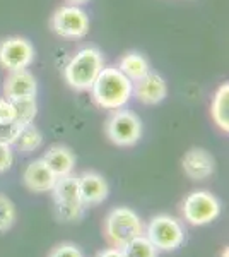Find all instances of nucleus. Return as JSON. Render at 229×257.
I'll list each match as a JSON object with an SVG mask.
<instances>
[{"instance_id": "f257e3e1", "label": "nucleus", "mask_w": 229, "mask_h": 257, "mask_svg": "<svg viewBox=\"0 0 229 257\" xmlns=\"http://www.w3.org/2000/svg\"><path fill=\"white\" fill-rule=\"evenodd\" d=\"M91 91L101 108L120 110L132 96V81L116 67H103Z\"/></svg>"}, {"instance_id": "f03ea898", "label": "nucleus", "mask_w": 229, "mask_h": 257, "mask_svg": "<svg viewBox=\"0 0 229 257\" xmlns=\"http://www.w3.org/2000/svg\"><path fill=\"white\" fill-rule=\"evenodd\" d=\"M103 57L98 48H82L70 59L64 70L65 81L70 88L86 91L91 89L94 81L98 79L99 72L103 70Z\"/></svg>"}, {"instance_id": "7ed1b4c3", "label": "nucleus", "mask_w": 229, "mask_h": 257, "mask_svg": "<svg viewBox=\"0 0 229 257\" xmlns=\"http://www.w3.org/2000/svg\"><path fill=\"white\" fill-rule=\"evenodd\" d=\"M144 233V226L135 211L115 208L105 219V237L111 247L123 248L130 240Z\"/></svg>"}, {"instance_id": "20e7f679", "label": "nucleus", "mask_w": 229, "mask_h": 257, "mask_svg": "<svg viewBox=\"0 0 229 257\" xmlns=\"http://www.w3.org/2000/svg\"><path fill=\"white\" fill-rule=\"evenodd\" d=\"M53 199H55L57 216L62 221H77L84 214V208L79 194V180L76 175L69 173L65 177L57 178L52 189Z\"/></svg>"}, {"instance_id": "39448f33", "label": "nucleus", "mask_w": 229, "mask_h": 257, "mask_svg": "<svg viewBox=\"0 0 229 257\" xmlns=\"http://www.w3.org/2000/svg\"><path fill=\"white\" fill-rule=\"evenodd\" d=\"M157 250H174L185 240V230L176 218L169 214H157L147 225V235Z\"/></svg>"}, {"instance_id": "423d86ee", "label": "nucleus", "mask_w": 229, "mask_h": 257, "mask_svg": "<svg viewBox=\"0 0 229 257\" xmlns=\"http://www.w3.org/2000/svg\"><path fill=\"white\" fill-rule=\"evenodd\" d=\"M220 213L217 197L207 190H193L183 201V216L195 226H202L214 221Z\"/></svg>"}, {"instance_id": "0eeeda50", "label": "nucleus", "mask_w": 229, "mask_h": 257, "mask_svg": "<svg viewBox=\"0 0 229 257\" xmlns=\"http://www.w3.org/2000/svg\"><path fill=\"white\" fill-rule=\"evenodd\" d=\"M106 134L116 146H132L140 139L142 122L134 111L115 110L106 122Z\"/></svg>"}, {"instance_id": "6e6552de", "label": "nucleus", "mask_w": 229, "mask_h": 257, "mask_svg": "<svg viewBox=\"0 0 229 257\" xmlns=\"http://www.w3.org/2000/svg\"><path fill=\"white\" fill-rule=\"evenodd\" d=\"M52 30L62 38H82L89 31V19L79 6H65L52 16Z\"/></svg>"}, {"instance_id": "1a4fd4ad", "label": "nucleus", "mask_w": 229, "mask_h": 257, "mask_svg": "<svg viewBox=\"0 0 229 257\" xmlns=\"http://www.w3.org/2000/svg\"><path fill=\"white\" fill-rule=\"evenodd\" d=\"M33 60H35V48L28 40L14 36L0 43V65L9 72L28 69Z\"/></svg>"}, {"instance_id": "9d476101", "label": "nucleus", "mask_w": 229, "mask_h": 257, "mask_svg": "<svg viewBox=\"0 0 229 257\" xmlns=\"http://www.w3.org/2000/svg\"><path fill=\"white\" fill-rule=\"evenodd\" d=\"M132 94L144 105H156L168 94V86L159 74L147 72L132 84Z\"/></svg>"}, {"instance_id": "9b49d317", "label": "nucleus", "mask_w": 229, "mask_h": 257, "mask_svg": "<svg viewBox=\"0 0 229 257\" xmlns=\"http://www.w3.org/2000/svg\"><path fill=\"white\" fill-rule=\"evenodd\" d=\"M183 170L191 180H205L214 173L215 161L207 149L202 148H191L185 153L181 160Z\"/></svg>"}, {"instance_id": "f8f14e48", "label": "nucleus", "mask_w": 229, "mask_h": 257, "mask_svg": "<svg viewBox=\"0 0 229 257\" xmlns=\"http://www.w3.org/2000/svg\"><path fill=\"white\" fill-rule=\"evenodd\" d=\"M79 180V194L84 206H96L108 197L110 187L105 177L96 172H84L77 177Z\"/></svg>"}, {"instance_id": "ddd939ff", "label": "nucleus", "mask_w": 229, "mask_h": 257, "mask_svg": "<svg viewBox=\"0 0 229 257\" xmlns=\"http://www.w3.org/2000/svg\"><path fill=\"white\" fill-rule=\"evenodd\" d=\"M36 79L29 70H11L4 84V94L7 99H21V98H35L36 96Z\"/></svg>"}, {"instance_id": "4468645a", "label": "nucleus", "mask_w": 229, "mask_h": 257, "mask_svg": "<svg viewBox=\"0 0 229 257\" xmlns=\"http://www.w3.org/2000/svg\"><path fill=\"white\" fill-rule=\"evenodd\" d=\"M23 182L24 185L33 190V192H48L53 189L57 182V177L53 175V172L48 168V165L45 163V160H35L28 165L26 170L23 173Z\"/></svg>"}, {"instance_id": "2eb2a0df", "label": "nucleus", "mask_w": 229, "mask_h": 257, "mask_svg": "<svg viewBox=\"0 0 229 257\" xmlns=\"http://www.w3.org/2000/svg\"><path fill=\"white\" fill-rule=\"evenodd\" d=\"M43 160L57 178L72 173L74 167H76V156H74V153L65 146L50 148L47 151V155L43 156Z\"/></svg>"}, {"instance_id": "dca6fc26", "label": "nucleus", "mask_w": 229, "mask_h": 257, "mask_svg": "<svg viewBox=\"0 0 229 257\" xmlns=\"http://www.w3.org/2000/svg\"><path fill=\"white\" fill-rule=\"evenodd\" d=\"M116 69H118L123 76H127L132 82H135L149 72V64L140 53L130 52V53H125L122 59H120V64Z\"/></svg>"}, {"instance_id": "f3484780", "label": "nucleus", "mask_w": 229, "mask_h": 257, "mask_svg": "<svg viewBox=\"0 0 229 257\" xmlns=\"http://www.w3.org/2000/svg\"><path fill=\"white\" fill-rule=\"evenodd\" d=\"M212 118L217 123L219 128L229 131V84H222L217 89L212 101Z\"/></svg>"}, {"instance_id": "a211bd4d", "label": "nucleus", "mask_w": 229, "mask_h": 257, "mask_svg": "<svg viewBox=\"0 0 229 257\" xmlns=\"http://www.w3.org/2000/svg\"><path fill=\"white\" fill-rule=\"evenodd\" d=\"M11 101V99H9ZM12 110H14V120L19 122L21 125H28L33 123L36 113H38V105H36V98H21L12 99Z\"/></svg>"}, {"instance_id": "6ab92c4d", "label": "nucleus", "mask_w": 229, "mask_h": 257, "mask_svg": "<svg viewBox=\"0 0 229 257\" xmlns=\"http://www.w3.org/2000/svg\"><path fill=\"white\" fill-rule=\"evenodd\" d=\"M41 143H43L41 132L33 123H28V125H23V128H21L14 146L23 153H31L35 149H38L41 146Z\"/></svg>"}, {"instance_id": "aec40b11", "label": "nucleus", "mask_w": 229, "mask_h": 257, "mask_svg": "<svg viewBox=\"0 0 229 257\" xmlns=\"http://www.w3.org/2000/svg\"><path fill=\"white\" fill-rule=\"evenodd\" d=\"M122 250L125 257H157V248L144 233L130 240Z\"/></svg>"}, {"instance_id": "412c9836", "label": "nucleus", "mask_w": 229, "mask_h": 257, "mask_svg": "<svg viewBox=\"0 0 229 257\" xmlns=\"http://www.w3.org/2000/svg\"><path fill=\"white\" fill-rule=\"evenodd\" d=\"M16 221V208L14 202L7 196L0 194V233L11 230Z\"/></svg>"}, {"instance_id": "4be33fe9", "label": "nucleus", "mask_w": 229, "mask_h": 257, "mask_svg": "<svg viewBox=\"0 0 229 257\" xmlns=\"http://www.w3.org/2000/svg\"><path fill=\"white\" fill-rule=\"evenodd\" d=\"M21 128L19 122H16V120H7V122H0V143L2 144H7V146H12V144L16 143V139H18Z\"/></svg>"}, {"instance_id": "5701e85b", "label": "nucleus", "mask_w": 229, "mask_h": 257, "mask_svg": "<svg viewBox=\"0 0 229 257\" xmlns=\"http://www.w3.org/2000/svg\"><path fill=\"white\" fill-rule=\"evenodd\" d=\"M48 257H84L81 252V248L74 243H60L50 252Z\"/></svg>"}, {"instance_id": "b1692460", "label": "nucleus", "mask_w": 229, "mask_h": 257, "mask_svg": "<svg viewBox=\"0 0 229 257\" xmlns=\"http://www.w3.org/2000/svg\"><path fill=\"white\" fill-rule=\"evenodd\" d=\"M12 160H14V156H12V149H11V146H7V144H2V143H0V173L6 172V170H9V168H11Z\"/></svg>"}, {"instance_id": "393cba45", "label": "nucleus", "mask_w": 229, "mask_h": 257, "mask_svg": "<svg viewBox=\"0 0 229 257\" xmlns=\"http://www.w3.org/2000/svg\"><path fill=\"white\" fill-rule=\"evenodd\" d=\"M7 120H14L12 103L7 98H0V122H7Z\"/></svg>"}, {"instance_id": "a878e982", "label": "nucleus", "mask_w": 229, "mask_h": 257, "mask_svg": "<svg viewBox=\"0 0 229 257\" xmlns=\"http://www.w3.org/2000/svg\"><path fill=\"white\" fill-rule=\"evenodd\" d=\"M96 257H125V255H123L122 248L110 247V248H105V250H101Z\"/></svg>"}, {"instance_id": "bb28decb", "label": "nucleus", "mask_w": 229, "mask_h": 257, "mask_svg": "<svg viewBox=\"0 0 229 257\" xmlns=\"http://www.w3.org/2000/svg\"><path fill=\"white\" fill-rule=\"evenodd\" d=\"M67 2L70 6H81V4H86V2H89V0H67Z\"/></svg>"}]
</instances>
